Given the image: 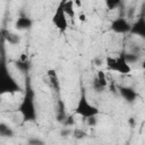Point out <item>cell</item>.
Instances as JSON below:
<instances>
[{
  "instance_id": "7402d4cb",
  "label": "cell",
  "mask_w": 145,
  "mask_h": 145,
  "mask_svg": "<svg viewBox=\"0 0 145 145\" xmlns=\"http://www.w3.org/2000/svg\"><path fill=\"white\" fill-rule=\"evenodd\" d=\"M143 45L140 44H137V43H133L130 45V52H134V53H137V54H142L143 56Z\"/></svg>"
},
{
  "instance_id": "44dd1931",
  "label": "cell",
  "mask_w": 145,
  "mask_h": 145,
  "mask_svg": "<svg viewBox=\"0 0 145 145\" xmlns=\"http://www.w3.org/2000/svg\"><path fill=\"white\" fill-rule=\"evenodd\" d=\"M71 134H72V128L71 127H65V126H62V128L59 131V136H61L62 138H68V137L71 136Z\"/></svg>"
},
{
  "instance_id": "4fadbf2b",
  "label": "cell",
  "mask_w": 145,
  "mask_h": 145,
  "mask_svg": "<svg viewBox=\"0 0 145 145\" xmlns=\"http://www.w3.org/2000/svg\"><path fill=\"white\" fill-rule=\"evenodd\" d=\"M56 108H57V110H56V120L60 125H62L63 121L66 120L67 116H68V112L66 110V104H65V102L62 100H58Z\"/></svg>"
},
{
  "instance_id": "7a4b0ae2",
  "label": "cell",
  "mask_w": 145,
  "mask_h": 145,
  "mask_svg": "<svg viewBox=\"0 0 145 145\" xmlns=\"http://www.w3.org/2000/svg\"><path fill=\"white\" fill-rule=\"evenodd\" d=\"M23 92H24V95L17 108V111L20 113L23 122H36L37 109H36V102H35V92L29 83L28 76L26 78V83Z\"/></svg>"
},
{
  "instance_id": "d4e9b609",
  "label": "cell",
  "mask_w": 145,
  "mask_h": 145,
  "mask_svg": "<svg viewBox=\"0 0 145 145\" xmlns=\"http://www.w3.org/2000/svg\"><path fill=\"white\" fill-rule=\"evenodd\" d=\"M104 61H105V58L101 57V56H96L94 59H93V65L95 67H102L104 65Z\"/></svg>"
},
{
  "instance_id": "8992f818",
  "label": "cell",
  "mask_w": 145,
  "mask_h": 145,
  "mask_svg": "<svg viewBox=\"0 0 145 145\" xmlns=\"http://www.w3.org/2000/svg\"><path fill=\"white\" fill-rule=\"evenodd\" d=\"M131 23L126 17H117L110 24V29L116 34H127L129 33Z\"/></svg>"
},
{
  "instance_id": "5b68a950",
  "label": "cell",
  "mask_w": 145,
  "mask_h": 145,
  "mask_svg": "<svg viewBox=\"0 0 145 145\" xmlns=\"http://www.w3.org/2000/svg\"><path fill=\"white\" fill-rule=\"evenodd\" d=\"M52 24L56 26V28L60 32H66L68 29L69 26V22H68V17L63 10V5H62V0L60 1V3L58 5L53 16H52Z\"/></svg>"
},
{
  "instance_id": "6da1fadb",
  "label": "cell",
  "mask_w": 145,
  "mask_h": 145,
  "mask_svg": "<svg viewBox=\"0 0 145 145\" xmlns=\"http://www.w3.org/2000/svg\"><path fill=\"white\" fill-rule=\"evenodd\" d=\"M23 89L24 87L17 82L9 69L5 50V41L0 37V95L20 93Z\"/></svg>"
},
{
  "instance_id": "30bf717a",
  "label": "cell",
  "mask_w": 145,
  "mask_h": 145,
  "mask_svg": "<svg viewBox=\"0 0 145 145\" xmlns=\"http://www.w3.org/2000/svg\"><path fill=\"white\" fill-rule=\"evenodd\" d=\"M1 37L5 41V43H7L9 45H12V46L19 45L20 42H22V37L18 33H16L14 31H9L7 28H3L1 31Z\"/></svg>"
},
{
  "instance_id": "3957f363",
  "label": "cell",
  "mask_w": 145,
  "mask_h": 145,
  "mask_svg": "<svg viewBox=\"0 0 145 145\" xmlns=\"http://www.w3.org/2000/svg\"><path fill=\"white\" fill-rule=\"evenodd\" d=\"M75 113L78 114L79 117L84 118V119L100 114L99 108L95 106L94 104H92V103L88 101V97H87L86 92H85L84 88H82V91H80V95H79L78 102H77V104H76Z\"/></svg>"
},
{
  "instance_id": "484cf974",
  "label": "cell",
  "mask_w": 145,
  "mask_h": 145,
  "mask_svg": "<svg viewBox=\"0 0 145 145\" xmlns=\"http://www.w3.org/2000/svg\"><path fill=\"white\" fill-rule=\"evenodd\" d=\"M79 20L80 22H85V16L84 15H79Z\"/></svg>"
},
{
  "instance_id": "7c38bea8",
  "label": "cell",
  "mask_w": 145,
  "mask_h": 145,
  "mask_svg": "<svg viewBox=\"0 0 145 145\" xmlns=\"http://www.w3.org/2000/svg\"><path fill=\"white\" fill-rule=\"evenodd\" d=\"M34 25V20L27 16V15H20L15 24H14V27L17 29V31H29Z\"/></svg>"
},
{
  "instance_id": "603a6c76",
  "label": "cell",
  "mask_w": 145,
  "mask_h": 145,
  "mask_svg": "<svg viewBox=\"0 0 145 145\" xmlns=\"http://www.w3.org/2000/svg\"><path fill=\"white\" fill-rule=\"evenodd\" d=\"M62 126H65V127H71V128H72V127L75 126V118H74L72 116L68 114L67 118H66V120L63 121Z\"/></svg>"
},
{
  "instance_id": "9c48e42d",
  "label": "cell",
  "mask_w": 145,
  "mask_h": 145,
  "mask_svg": "<svg viewBox=\"0 0 145 145\" xmlns=\"http://www.w3.org/2000/svg\"><path fill=\"white\" fill-rule=\"evenodd\" d=\"M129 34L139 36L140 39H145V18L140 15L131 25L129 29Z\"/></svg>"
},
{
  "instance_id": "277c9868",
  "label": "cell",
  "mask_w": 145,
  "mask_h": 145,
  "mask_svg": "<svg viewBox=\"0 0 145 145\" xmlns=\"http://www.w3.org/2000/svg\"><path fill=\"white\" fill-rule=\"evenodd\" d=\"M106 69L118 72L120 75H129L131 72V66L126 61L123 51L116 57H106L104 61Z\"/></svg>"
},
{
  "instance_id": "8fae6325",
  "label": "cell",
  "mask_w": 145,
  "mask_h": 145,
  "mask_svg": "<svg viewBox=\"0 0 145 145\" xmlns=\"http://www.w3.org/2000/svg\"><path fill=\"white\" fill-rule=\"evenodd\" d=\"M106 86H108V82H106L105 74H104L103 71H97L96 77L93 79L92 88H93L94 92H96V93H102V92L105 91Z\"/></svg>"
},
{
  "instance_id": "d6986e66",
  "label": "cell",
  "mask_w": 145,
  "mask_h": 145,
  "mask_svg": "<svg viewBox=\"0 0 145 145\" xmlns=\"http://www.w3.org/2000/svg\"><path fill=\"white\" fill-rule=\"evenodd\" d=\"M27 144L29 145H45V140L42 139L41 137L39 136H31L27 138Z\"/></svg>"
},
{
  "instance_id": "9a60e30c",
  "label": "cell",
  "mask_w": 145,
  "mask_h": 145,
  "mask_svg": "<svg viewBox=\"0 0 145 145\" xmlns=\"http://www.w3.org/2000/svg\"><path fill=\"white\" fill-rule=\"evenodd\" d=\"M62 5H63V10H65L67 17H69L74 22L75 17H76L75 9H74V0H62Z\"/></svg>"
},
{
  "instance_id": "5bb4252c",
  "label": "cell",
  "mask_w": 145,
  "mask_h": 145,
  "mask_svg": "<svg viewBox=\"0 0 145 145\" xmlns=\"http://www.w3.org/2000/svg\"><path fill=\"white\" fill-rule=\"evenodd\" d=\"M14 136H15L14 128L6 122H0V137L1 138H12Z\"/></svg>"
},
{
  "instance_id": "52a82bcc",
  "label": "cell",
  "mask_w": 145,
  "mask_h": 145,
  "mask_svg": "<svg viewBox=\"0 0 145 145\" xmlns=\"http://www.w3.org/2000/svg\"><path fill=\"white\" fill-rule=\"evenodd\" d=\"M118 93L127 103H134L139 99V93L133 86L120 85L118 86Z\"/></svg>"
},
{
  "instance_id": "e0dca14e",
  "label": "cell",
  "mask_w": 145,
  "mask_h": 145,
  "mask_svg": "<svg viewBox=\"0 0 145 145\" xmlns=\"http://www.w3.org/2000/svg\"><path fill=\"white\" fill-rule=\"evenodd\" d=\"M48 77L51 82V85L54 89H59V79H58V76H57V71L53 70V69H50L48 71Z\"/></svg>"
},
{
  "instance_id": "ffe728a7",
  "label": "cell",
  "mask_w": 145,
  "mask_h": 145,
  "mask_svg": "<svg viewBox=\"0 0 145 145\" xmlns=\"http://www.w3.org/2000/svg\"><path fill=\"white\" fill-rule=\"evenodd\" d=\"M104 2L109 10H113L121 5V0H104Z\"/></svg>"
},
{
  "instance_id": "cb8c5ba5",
  "label": "cell",
  "mask_w": 145,
  "mask_h": 145,
  "mask_svg": "<svg viewBox=\"0 0 145 145\" xmlns=\"http://www.w3.org/2000/svg\"><path fill=\"white\" fill-rule=\"evenodd\" d=\"M85 121H86V125H87L88 127H95V126L97 125V122H99V120H97V116L86 118Z\"/></svg>"
},
{
  "instance_id": "ba28073f",
  "label": "cell",
  "mask_w": 145,
  "mask_h": 145,
  "mask_svg": "<svg viewBox=\"0 0 145 145\" xmlns=\"http://www.w3.org/2000/svg\"><path fill=\"white\" fill-rule=\"evenodd\" d=\"M12 63H14V67L16 68V70H18L22 75L28 76V74L31 71V68H32V63H31L29 58L26 54H23L19 59L14 60Z\"/></svg>"
},
{
  "instance_id": "2e32d148",
  "label": "cell",
  "mask_w": 145,
  "mask_h": 145,
  "mask_svg": "<svg viewBox=\"0 0 145 145\" xmlns=\"http://www.w3.org/2000/svg\"><path fill=\"white\" fill-rule=\"evenodd\" d=\"M123 54H125V59L126 61L131 66V65H135V63H138L140 62L142 60V54H137V53H134V52H127V51H123Z\"/></svg>"
},
{
  "instance_id": "ac0fdd59",
  "label": "cell",
  "mask_w": 145,
  "mask_h": 145,
  "mask_svg": "<svg viewBox=\"0 0 145 145\" xmlns=\"http://www.w3.org/2000/svg\"><path fill=\"white\" fill-rule=\"evenodd\" d=\"M71 136H72L75 139H77V140H82V139H84V138L87 137V133H86L85 130L80 129V128H72V134H71Z\"/></svg>"
}]
</instances>
